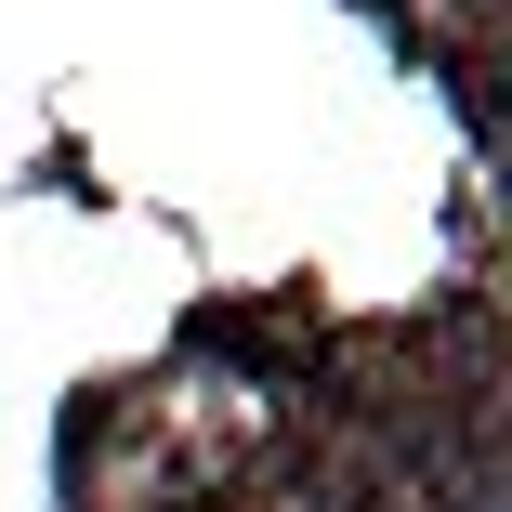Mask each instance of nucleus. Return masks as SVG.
Masks as SVG:
<instances>
[{
    "mask_svg": "<svg viewBox=\"0 0 512 512\" xmlns=\"http://www.w3.org/2000/svg\"><path fill=\"white\" fill-rule=\"evenodd\" d=\"M197 355H237L250 381H302L316 316H302V302H211V316H197Z\"/></svg>",
    "mask_w": 512,
    "mask_h": 512,
    "instance_id": "obj_1",
    "label": "nucleus"
}]
</instances>
